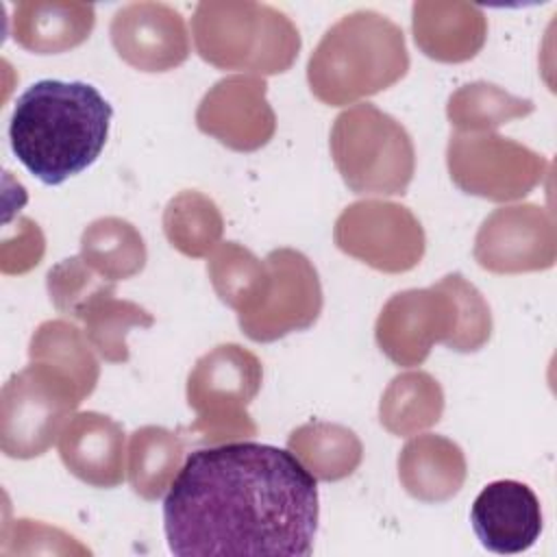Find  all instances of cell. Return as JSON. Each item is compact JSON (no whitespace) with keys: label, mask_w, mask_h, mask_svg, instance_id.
<instances>
[{"label":"cell","mask_w":557,"mask_h":557,"mask_svg":"<svg viewBox=\"0 0 557 557\" xmlns=\"http://www.w3.org/2000/svg\"><path fill=\"white\" fill-rule=\"evenodd\" d=\"M416 46L435 61L461 63L483 48L487 20L468 2H416L411 9Z\"/></svg>","instance_id":"17"},{"label":"cell","mask_w":557,"mask_h":557,"mask_svg":"<svg viewBox=\"0 0 557 557\" xmlns=\"http://www.w3.org/2000/svg\"><path fill=\"white\" fill-rule=\"evenodd\" d=\"M196 126L237 152L263 148L276 131L265 81L261 76H226L218 81L196 109Z\"/></svg>","instance_id":"13"},{"label":"cell","mask_w":557,"mask_h":557,"mask_svg":"<svg viewBox=\"0 0 557 557\" xmlns=\"http://www.w3.org/2000/svg\"><path fill=\"white\" fill-rule=\"evenodd\" d=\"M287 448L318 481L346 479L363 459V446L355 431L322 420L294 429Z\"/></svg>","instance_id":"20"},{"label":"cell","mask_w":557,"mask_h":557,"mask_svg":"<svg viewBox=\"0 0 557 557\" xmlns=\"http://www.w3.org/2000/svg\"><path fill=\"white\" fill-rule=\"evenodd\" d=\"M446 165L463 194L492 202L524 198L550 168L540 152L494 131L453 133L446 146Z\"/></svg>","instance_id":"9"},{"label":"cell","mask_w":557,"mask_h":557,"mask_svg":"<svg viewBox=\"0 0 557 557\" xmlns=\"http://www.w3.org/2000/svg\"><path fill=\"white\" fill-rule=\"evenodd\" d=\"M85 335L96 352L109 363H126L128 361V344L126 335L131 329H150L154 324V315L133 300H122L113 296H104L94 302L85 318Z\"/></svg>","instance_id":"28"},{"label":"cell","mask_w":557,"mask_h":557,"mask_svg":"<svg viewBox=\"0 0 557 557\" xmlns=\"http://www.w3.org/2000/svg\"><path fill=\"white\" fill-rule=\"evenodd\" d=\"M335 246L366 265L400 274L416 268L426 237L409 207L392 200H359L348 205L333 228Z\"/></svg>","instance_id":"10"},{"label":"cell","mask_w":557,"mask_h":557,"mask_svg":"<svg viewBox=\"0 0 557 557\" xmlns=\"http://www.w3.org/2000/svg\"><path fill=\"white\" fill-rule=\"evenodd\" d=\"M13 537L4 535V540H17L15 553H78L87 555L89 548L78 544L76 537L67 535L65 531L44 524L39 520L20 518L11 527Z\"/></svg>","instance_id":"30"},{"label":"cell","mask_w":557,"mask_h":557,"mask_svg":"<svg viewBox=\"0 0 557 557\" xmlns=\"http://www.w3.org/2000/svg\"><path fill=\"white\" fill-rule=\"evenodd\" d=\"M470 522L481 546L498 555L529 550L544 527L540 498L513 479L487 483L472 503Z\"/></svg>","instance_id":"15"},{"label":"cell","mask_w":557,"mask_h":557,"mask_svg":"<svg viewBox=\"0 0 557 557\" xmlns=\"http://www.w3.org/2000/svg\"><path fill=\"white\" fill-rule=\"evenodd\" d=\"M209 281L218 298L237 311V318L250 315L261 307L270 292V268L237 242L220 244L207 261Z\"/></svg>","instance_id":"22"},{"label":"cell","mask_w":557,"mask_h":557,"mask_svg":"<svg viewBox=\"0 0 557 557\" xmlns=\"http://www.w3.org/2000/svg\"><path fill=\"white\" fill-rule=\"evenodd\" d=\"M533 109L529 98L513 96L494 83L474 81L448 98L446 115L459 133H487L533 113Z\"/></svg>","instance_id":"27"},{"label":"cell","mask_w":557,"mask_h":557,"mask_svg":"<svg viewBox=\"0 0 557 557\" xmlns=\"http://www.w3.org/2000/svg\"><path fill=\"white\" fill-rule=\"evenodd\" d=\"M183 442L176 433L163 426H141L131 435L126 479L137 496L144 500L161 498L183 461Z\"/></svg>","instance_id":"24"},{"label":"cell","mask_w":557,"mask_h":557,"mask_svg":"<svg viewBox=\"0 0 557 557\" xmlns=\"http://www.w3.org/2000/svg\"><path fill=\"white\" fill-rule=\"evenodd\" d=\"M83 398L81 387L70 374L50 363L30 361L2 387V453L13 459L44 455L59 440Z\"/></svg>","instance_id":"8"},{"label":"cell","mask_w":557,"mask_h":557,"mask_svg":"<svg viewBox=\"0 0 557 557\" xmlns=\"http://www.w3.org/2000/svg\"><path fill=\"white\" fill-rule=\"evenodd\" d=\"M466 474L463 450L444 435H416L398 455L400 485L422 503L450 500L463 487Z\"/></svg>","instance_id":"18"},{"label":"cell","mask_w":557,"mask_h":557,"mask_svg":"<svg viewBox=\"0 0 557 557\" xmlns=\"http://www.w3.org/2000/svg\"><path fill=\"white\" fill-rule=\"evenodd\" d=\"M163 233L178 252L200 259L218 248L224 233V220L209 196L196 189H185L165 205Z\"/></svg>","instance_id":"26"},{"label":"cell","mask_w":557,"mask_h":557,"mask_svg":"<svg viewBox=\"0 0 557 557\" xmlns=\"http://www.w3.org/2000/svg\"><path fill=\"white\" fill-rule=\"evenodd\" d=\"M444 411L442 385L422 370H409L389 381L381 396L379 420L398 437L416 435L440 422Z\"/></svg>","instance_id":"21"},{"label":"cell","mask_w":557,"mask_h":557,"mask_svg":"<svg viewBox=\"0 0 557 557\" xmlns=\"http://www.w3.org/2000/svg\"><path fill=\"white\" fill-rule=\"evenodd\" d=\"M124 429L98 411L72 416L59 435L63 466L91 487H117L124 481Z\"/></svg>","instance_id":"16"},{"label":"cell","mask_w":557,"mask_h":557,"mask_svg":"<svg viewBox=\"0 0 557 557\" xmlns=\"http://www.w3.org/2000/svg\"><path fill=\"white\" fill-rule=\"evenodd\" d=\"M46 287L54 309L76 320H83L87 309L100 298L115 294V283L91 270L81 255L52 265L46 276Z\"/></svg>","instance_id":"29"},{"label":"cell","mask_w":557,"mask_h":557,"mask_svg":"<svg viewBox=\"0 0 557 557\" xmlns=\"http://www.w3.org/2000/svg\"><path fill=\"white\" fill-rule=\"evenodd\" d=\"M81 257L107 281H124L139 274L148 261L141 233L124 218L94 220L81 235Z\"/></svg>","instance_id":"23"},{"label":"cell","mask_w":557,"mask_h":557,"mask_svg":"<svg viewBox=\"0 0 557 557\" xmlns=\"http://www.w3.org/2000/svg\"><path fill=\"white\" fill-rule=\"evenodd\" d=\"M261 381V361L248 348L220 344L205 352L187 376V405L196 411L189 431L207 444L252 437L257 424L246 407L259 394Z\"/></svg>","instance_id":"7"},{"label":"cell","mask_w":557,"mask_h":557,"mask_svg":"<svg viewBox=\"0 0 557 557\" xmlns=\"http://www.w3.org/2000/svg\"><path fill=\"white\" fill-rule=\"evenodd\" d=\"M85 331L67 320L41 322L28 344V359L50 363L70 374L87 398L98 383L100 366Z\"/></svg>","instance_id":"25"},{"label":"cell","mask_w":557,"mask_h":557,"mask_svg":"<svg viewBox=\"0 0 557 557\" xmlns=\"http://www.w3.org/2000/svg\"><path fill=\"white\" fill-rule=\"evenodd\" d=\"M111 44L122 61L141 72H168L189 57L183 15L163 2H133L115 11Z\"/></svg>","instance_id":"14"},{"label":"cell","mask_w":557,"mask_h":557,"mask_svg":"<svg viewBox=\"0 0 557 557\" xmlns=\"http://www.w3.org/2000/svg\"><path fill=\"white\" fill-rule=\"evenodd\" d=\"M191 35L207 63L252 76L287 72L300 50L298 28L283 11L248 0L200 2Z\"/></svg>","instance_id":"5"},{"label":"cell","mask_w":557,"mask_h":557,"mask_svg":"<svg viewBox=\"0 0 557 557\" xmlns=\"http://www.w3.org/2000/svg\"><path fill=\"white\" fill-rule=\"evenodd\" d=\"M318 479L287 448L224 442L194 450L163 500L178 557H307L318 531Z\"/></svg>","instance_id":"1"},{"label":"cell","mask_w":557,"mask_h":557,"mask_svg":"<svg viewBox=\"0 0 557 557\" xmlns=\"http://www.w3.org/2000/svg\"><path fill=\"white\" fill-rule=\"evenodd\" d=\"M44 257V233L30 218H17V228L2 242V272L24 274Z\"/></svg>","instance_id":"31"},{"label":"cell","mask_w":557,"mask_h":557,"mask_svg":"<svg viewBox=\"0 0 557 557\" xmlns=\"http://www.w3.org/2000/svg\"><path fill=\"white\" fill-rule=\"evenodd\" d=\"M113 109L89 83L44 78L15 102L9 139L22 165L46 185H61L102 152Z\"/></svg>","instance_id":"2"},{"label":"cell","mask_w":557,"mask_h":557,"mask_svg":"<svg viewBox=\"0 0 557 557\" xmlns=\"http://www.w3.org/2000/svg\"><path fill=\"white\" fill-rule=\"evenodd\" d=\"M96 24L94 4L17 2L11 17L13 39L35 54H59L81 46Z\"/></svg>","instance_id":"19"},{"label":"cell","mask_w":557,"mask_h":557,"mask_svg":"<svg viewBox=\"0 0 557 557\" xmlns=\"http://www.w3.org/2000/svg\"><path fill=\"white\" fill-rule=\"evenodd\" d=\"M331 157L355 194H405L416 172L407 128L374 104L344 109L331 128Z\"/></svg>","instance_id":"6"},{"label":"cell","mask_w":557,"mask_h":557,"mask_svg":"<svg viewBox=\"0 0 557 557\" xmlns=\"http://www.w3.org/2000/svg\"><path fill=\"white\" fill-rule=\"evenodd\" d=\"M490 335V307L459 272L442 276L431 287L394 294L374 324L379 348L405 368L420 366L437 342L457 352H476Z\"/></svg>","instance_id":"3"},{"label":"cell","mask_w":557,"mask_h":557,"mask_svg":"<svg viewBox=\"0 0 557 557\" xmlns=\"http://www.w3.org/2000/svg\"><path fill=\"white\" fill-rule=\"evenodd\" d=\"M270 292L250 315L237 318L252 342H274L294 331L309 329L322 311V285L313 263L294 248L268 252Z\"/></svg>","instance_id":"12"},{"label":"cell","mask_w":557,"mask_h":557,"mask_svg":"<svg viewBox=\"0 0 557 557\" xmlns=\"http://www.w3.org/2000/svg\"><path fill=\"white\" fill-rule=\"evenodd\" d=\"M474 261L494 274L548 270L557 257L553 211L524 202L490 213L474 237Z\"/></svg>","instance_id":"11"},{"label":"cell","mask_w":557,"mask_h":557,"mask_svg":"<svg viewBox=\"0 0 557 557\" xmlns=\"http://www.w3.org/2000/svg\"><path fill=\"white\" fill-rule=\"evenodd\" d=\"M407 70L400 26L363 9L344 15L322 35L307 63V83L320 102L344 107L396 85Z\"/></svg>","instance_id":"4"}]
</instances>
